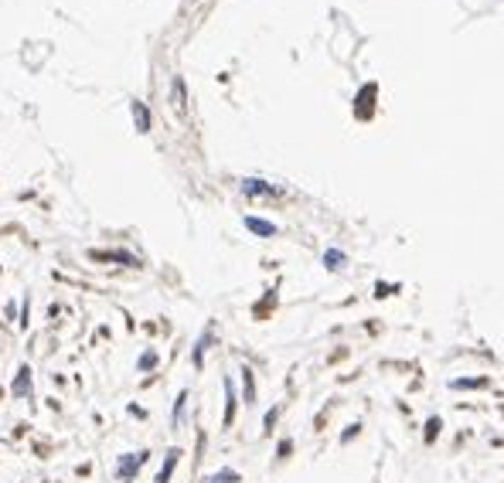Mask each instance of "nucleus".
<instances>
[{
	"label": "nucleus",
	"instance_id": "nucleus-7",
	"mask_svg": "<svg viewBox=\"0 0 504 483\" xmlns=\"http://www.w3.org/2000/svg\"><path fill=\"white\" fill-rule=\"evenodd\" d=\"M184 405H188V392H181V395H177V402H174V426H181V422H184Z\"/></svg>",
	"mask_w": 504,
	"mask_h": 483
},
{
	"label": "nucleus",
	"instance_id": "nucleus-12",
	"mask_svg": "<svg viewBox=\"0 0 504 483\" xmlns=\"http://www.w3.org/2000/svg\"><path fill=\"white\" fill-rule=\"evenodd\" d=\"M276 415H280V408H269V412H266V429H273V422H276Z\"/></svg>",
	"mask_w": 504,
	"mask_h": 483
},
{
	"label": "nucleus",
	"instance_id": "nucleus-3",
	"mask_svg": "<svg viewBox=\"0 0 504 483\" xmlns=\"http://www.w3.org/2000/svg\"><path fill=\"white\" fill-rule=\"evenodd\" d=\"M232 419H235V385L232 378H225V426H232Z\"/></svg>",
	"mask_w": 504,
	"mask_h": 483
},
{
	"label": "nucleus",
	"instance_id": "nucleus-10",
	"mask_svg": "<svg viewBox=\"0 0 504 483\" xmlns=\"http://www.w3.org/2000/svg\"><path fill=\"white\" fill-rule=\"evenodd\" d=\"M487 381L484 378H460V381H453V388H484Z\"/></svg>",
	"mask_w": 504,
	"mask_h": 483
},
{
	"label": "nucleus",
	"instance_id": "nucleus-6",
	"mask_svg": "<svg viewBox=\"0 0 504 483\" xmlns=\"http://www.w3.org/2000/svg\"><path fill=\"white\" fill-rule=\"evenodd\" d=\"M242 395H246V402H255V381H252L249 367L242 371Z\"/></svg>",
	"mask_w": 504,
	"mask_h": 483
},
{
	"label": "nucleus",
	"instance_id": "nucleus-13",
	"mask_svg": "<svg viewBox=\"0 0 504 483\" xmlns=\"http://www.w3.org/2000/svg\"><path fill=\"white\" fill-rule=\"evenodd\" d=\"M252 228H255V232H273V228H269V225H266V221H249Z\"/></svg>",
	"mask_w": 504,
	"mask_h": 483
},
{
	"label": "nucleus",
	"instance_id": "nucleus-8",
	"mask_svg": "<svg viewBox=\"0 0 504 483\" xmlns=\"http://www.w3.org/2000/svg\"><path fill=\"white\" fill-rule=\"evenodd\" d=\"M208 483H239V473H235V470H218Z\"/></svg>",
	"mask_w": 504,
	"mask_h": 483
},
{
	"label": "nucleus",
	"instance_id": "nucleus-5",
	"mask_svg": "<svg viewBox=\"0 0 504 483\" xmlns=\"http://www.w3.org/2000/svg\"><path fill=\"white\" fill-rule=\"evenodd\" d=\"M208 347H211V334H201V340L195 344V354H191V361L198 364V367H201V358H205V351H208Z\"/></svg>",
	"mask_w": 504,
	"mask_h": 483
},
{
	"label": "nucleus",
	"instance_id": "nucleus-9",
	"mask_svg": "<svg viewBox=\"0 0 504 483\" xmlns=\"http://www.w3.org/2000/svg\"><path fill=\"white\" fill-rule=\"evenodd\" d=\"M440 426H443V422H440V415H433V419L426 422V443H433V439L440 436Z\"/></svg>",
	"mask_w": 504,
	"mask_h": 483
},
{
	"label": "nucleus",
	"instance_id": "nucleus-4",
	"mask_svg": "<svg viewBox=\"0 0 504 483\" xmlns=\"http://www.w3.org/2000/svg\"><path fill=\"white\" fill-rule=\"evenodd\" d=\"M177 456H181V453H177V449H170L168 459H164V466H161V473H157V480H154V483H170V473H174V466H177Z\"/></svg>",
	"mask_w": 504,
	"mask_h": 483
},
{
	"label": "nucleus",
	"instance_id": "nucleus-11",
	"mask_svg": "<svg viewBox=\"0 0 504 483\" xmlns=\"http://www.w3.org/2000/svg\"><path fill=\"white\" fill-rule=\"evenodd\" d=\"M154 364H157V354H154V351H147V354H143V358L136 361V367H140V371H150Z\"/></svg>",
	"mask_w": 504,
	"mask_h": 483
},
{
	"label": "nucleus",
	"instance_id": "nucleus-1",
	"mask_svg": "<svg viewBox=\"0 0 504 483\" xmlns=\"http://www.w3.org/2000/svg\"><path fill=\"white\" fill-rule=\"evenodd\" d=\"M143 459H147V453H140V456H120L116 477H120L123 483H133V477H136V470L143 466Z\"/></svg>",
	"mask_w": 504,
	"mask_h": 483
},
{
	"label": "nucleus",
	"instance_id": "nucleus-2",
	"mask_svg": "<svg viewBox=\"0 0 504 483\" xmlns=\"http://www.w3.org/2000/svg\"><path fill=\"white\" fill-rule=\"evenodd\" d=\"M14 395L17 399H28L31 395V367H17V378H14Z\"/></svg>",
	"mask_w": 504,
	"mask_h": 483
}]
</instances>
